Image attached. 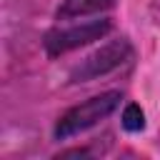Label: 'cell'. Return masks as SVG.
<instances>
[{"label":"cell","mask_w":160,"mask_h":160,"mask_svg":"<svg viewBox=\"0 0 160 160\" xmlns=\"http://www.w3.org/2000/svg\"><path fill=\"white\" fill-rule=\"evenodd\" d=\"M122 95L118 90H108V92H100V95H92L88 100H82L80 105H72L70 110H65L58 122H55V138L58 140H68L78 132H85L90 130L92 125H98L100 120H105L110 112L118 110Z\"/></svg>","instance_id":"obj_1"},{"label":"cell","mask_w":160,"mask_h":160,"mask_svg":"<svg viewBox=\"0 0 160 160\" xmlns=\"http://www.w3.org/2000/svg\"><path fill=\"white\" fill-rule=\"evenodd\" d=\"M110 30H112V22L108 18H95V20H85L78 25H68V28H55L45 35L42 48H45L48 58H60V55H68L95 40H102Z\"/></svg>","instance_id":"obj_2"},{"label":"cell","mask_w":160,"mask_h":160,"mask_svg":"<svg viewBox=\"0 0 160 160\" xmlns=\"http://www.w3.org/2000/svg\"><path fill=\"white\" fill-rule=\"evenodd\" d=\"M130 58H132V45L128 38L108 40L105 45H100L95 52H90L88 58H82L72 68L70 82H90V80H98L102 75H110L112 70L122 68Z\"/></svg>","instance_id":"obj_3"},{"label":"cell","mask_w":160,"mask_h":160,"mask_svg":"<svg viewBox=\"0 0 160 160\" xmlns=\"http://www.w3.org/2000/svg\"><path fill=\"white\" fill-rule=\"evenodd\" d=\"M112 2L115 0H62V5L58 8V20H75V18L95 15L112 8Z\"/></svg>","instance_id":"obj_4"},{"label":"cell","mask_w":160,"mask_h":160,"mask_svg":"<svg viewBox=\"0 0 160 160\" xmlns=\"http://www.w3.org/2000/svg\"><path fill=\"white\" fill-rule=\"evenodd\" d=\"M120 122H122V128H125L128 132H140V130L145 128V112H142V108L135 105V102L125 105Z\"/></svg>","instance_id":"obj_5"}]
</instances>
